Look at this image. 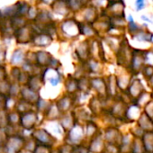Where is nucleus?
<instances>
[{"instance_id": "nucleus-1", "label": "nucleus", "mask_w": 153, "mask_h": 153, "mask_svg": "<svg viewBox=\"0 0 153 153\" xmlns=\"http://www.w3.org/2000/svg\"><path fill=\"white\" fill-rule=\"evenodd\" d=\"M86 140L85 129L84 126L80 123H76L72 129L66 133V143L71 146L79 145L83 143V140Z\"/></svg>"}, {"instance_id": "nucleus-2", "label": "nucleus", "mask_w": 153, "mask_h": 153, "mask_svg": "<svg viewBox=\"0 0 153 153\" xmlns=\"http://www.w3.org/2000/svg\"><path fill=\"white\" fill-rule=\"evenodd\" d=\"M123 134L119 131L118 127L115 126H107L103 133L104 140L105 143H112L116 144L121 147L122 140Z\"/></svg>"}, {"instance_id": "nucleus-3", "label": "nucleus", "mask_w": 153, "mask_h": 153, "mask_svg": "<svg viewBox=\"0 0 153 153\" xmlns=\"http://www.w3.org/2000/svg\"><path fill=\"white\" fill-rule=\"evenodd\" d=\"M56 105L61 114L71 112L75 108V96L65 94L58 100Z\"/></svg>"}, {"instance_id": "nucleus-4", "label": "nucleus", "mask_w": 153, "mask_h": 153, "mask_svg": "<svg viewBox=\"0 0 153 153\" xmlns=\"http://www.w3.org/2000/svg\"><path fill=\"white\" fill-rule=\"evenodd\" d=\"M91 88L94 89L97 93L96 96L102 99H108L107 88L105 78H92L91 79Z\"/></svg>"}, {"instance_id": "nucleus-5", "label": "nucleus", "mask_w": 153, "mask_h": 153, "mask_svg": "<svg viewBox=\"0 0 153 153\" xmlns=\"http://www.w3.org/2000/svg\"><path fill=\"white\" fill-rule=\"evenodd\" d=\"M105 83H106V88H107V95L108 98L115 99L118 97V91L119 87L117 84V79H116V75L111 74L107 76L106 78H105Z\"/></svg>"}, {"instance_id": "nucleus-6", "label": "nucleus", "mask_w": 153, "mask_h": 153, "mask_svg": "<svg viewBox=\"0 0 153 153\" xmlns=\"http://www.w3.org/2000/svg\"><path fill=\"white\" fill-rule=\"evenodd\" d=\"M144 91H145V88H143V85H142L140 79H132L126 92L128 93V96L130 97L131 99L135 100Z\"/></svg>"}, {"instance_id": "nucleus-7", "label": "nucleus", "mask_w": 153, "mask_h": 153, "mask_svg": "<svg viewBox=\"0 0 153 153\" xmlns=\"http://www.w3.org/2000/svg\"><path fill=\"white\" fill-rule=\"evenodd\" d=\"M105 141L104 140L102 131L94 137L88 143V148L91 153H102L105 151Z\"/></svg>"}, {"instance_id": "nucleus-8", "label": "nucleus", "mask_w": 153, "mask_h": 153, "mask_svg": "<svg viewBox=\"0 0 153 153\" xmlns=\"http://www.w3.org/2000/svg\"><path fill=\"white\" fill-rule=\"evenodd\" d=\"M65 88H66V94L75 96L79 91V85H78V79L71 74H68L67 79L65 80Z\"/></svg>"}, {"instance_id": "nucleus-9", "label": "nucleus", "mask_w": 153, "mask_h": 153, "mask_svg": "<svg viewBox=\"0 0 153 153\" xmlns=\"http://www.w3.org/2000/svg\"><path fill=\"white\" fill-rule=\"evenodd\" d=\"M59 121H60L59 124L66 133H68L72 129V127L76 124V121H75L72 111L62 114L61 117L59 118Z\"/></svg>"}, {"instance_id": "nucleus-10", "label": "nucleus", "mask_w": 153, "mask_h": 153, "mask_svg": "<svg viewBox=\"0 0 153 153\" xmlns=\"http://www.w3.org/2000/svg\"><path fill=\"white\" fill-rule=\"evenodd\" d=\"M137 125L144 131H153V120L145 112H142L137 120Z\"/></svg>"}, {"instance_id": "nucleus-11", "label": "nucleus", "mask_w": 153, "mask_h": 153, "mask_svg": "<svg viewBox=\"0 0 153 153\" xmlns=\"http://www.w3.org/2000/svg\"><path fill=\"white\" fill-rule=\"evenodd\" d=\"M86 129H85V135H86V140H88L89 141L94 138L96 137L101 131L99 130V127L98 125L93 122V121H89L86 124Z\"/></svg>"}, {"instance_id": "nucleus-12", "label": "nucleus", "mask_w": 153, "mask_h": 153, "mask_svg": "<svg viewBox=\"0 0 153 153\" xmlns=\"http://www.w3.org/2000/svg\"><path fill=\"white\" fill-rule=\"evenodd\" d=\"M79 91L84 94H89L91 88V79L88 78L87 75L80 76L78 79Z\"/></svg>"}, {"instance_id": "nucleus-13", "label": "nucleus", "mask_w": 153, "mask_h": 153, "mask_svg": "<svg viewBox=\"0 0 153 153\" xmlns=\"http://www.w3.org/2000/svg\"><path fill=\"white\" fill-rule=\"evenodd\" d=\"M146 153H153V131H145L141 137Z\"/></svg>"}, {"instance_id": "nucleus-14", "label": "nucleus", "mask_w": 153, "mask_h": 153, "mask_svg": "<svg viewBox=\"0 0 153 153\" xmlns=\"http://www.w3.org/2000/svg\"><path fill=\"white\" fill-rule=\"evenodd\" d=\"M71 153H91L88 148V145H85L84 143L72 146Z\"/></svg>"}, {"instance_id": "nucleus-15", "label": "nucleus", "mask_w": 153, "mask_h": 153, "mask_svg": "<svg viewBox=\"0 0 153 153\" xmlns=\"http://www.w3.org/2000/svg\"><path fill=\"white\" fill-rule=\"evenodd\" d=\"M141 73L143 74V76L147 79H150L151 76H153V65H149V64L145 65L144 68L141 70Z\"/></svg>"}, {"instance_id": "nucleus-16", "label": "nucleus", "mask_w": 153, "mask_h": 153, "mask_svg": "<svg viewBox=\"0 0 153 153\" xmlns=\"http://www.w3.org/2000/svg\"><path fill=\"white\" fill-rule=\"evenodd\" d=\"M145 0H136V9L141 10L145 7Z\"/></svg>"}, {"instance_id": "nucleus-17", "label": "nucleus", "mask_w": 153, "mask_h": 153, "mask_svg": "<svg viewBox=\"0 0 153 153\" xmlns=\"http://www.w3.org/2000/svg\"><path fill=\"white\" fill-rule=\"evenodd\" d=\"M148 82H149V84L150 88H151V89H152V91H153V76H151L150 79H148Z\"/></svg>"}, {"instance_id": "nucleus-18", "label": "nucleus", "mask_w": 153, "mask_h": 153, "mask_svg": "<svg viewBox=\"0 0 153 153\" xmlns=\"http://www.w3.org/2000/svg\"><path fill=\"white\" fill-rule=\"evenodd\" d=\"M141 18L143 19V20H146V21H148V22H149V23H152V21H150V20H149L147 17H145V16H141Z\"/></svg>"}, {"instance_id": "nucleus-19", "label": "nucleus", "mask_w": 153, "mask_h": 153, "mask_svg": "<svg viewBox=\"0 0 153 153\" xmlns=\"http://www.w3.org/2000/svg\"><path fill=\"white\" fill-rule=\"evenodd\" d=\"M102 153H106V152H105V151H104V152H102Z\"/></svg>"}]
</instances>
